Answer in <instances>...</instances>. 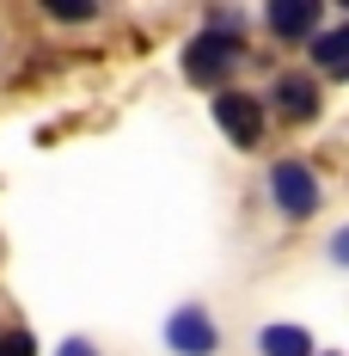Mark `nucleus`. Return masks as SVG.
Segmentation results:
<instances>
[{
    "label": "nucleus",
    "mask_w": 349,
    "mask_h": 356,
    "mask_svg": "<svg viewBox=\"0 0 349 356\" xmlns=\"http://www.w3.org/2000/svg\"><path fill=\"white\" fill-rule=\"evenodd\" d=\"M245 62V43L239 37H227V31H203V37H190V49H184V74L190 80H227V74Z\"/></svg>",
    "instance_id": "obj_1"
},
{
    "label": "nucleus",
    "mask_w": 349,
    "mask_h": 356,
    "mask_svg": "<svg viewBox=\"0 0 349 356\" xmlns=\"http://www.w3.org/2000/svg\"><path fill=\"white\" fill-rule=\"evenodd\" d=\"M270 197H276L282 215H313L318 209V178H313V166H300V160H276V172H270Z\"/></svg>",
    "instance_id": "obj_2"
},
{
    "label": "nucleus",
    "mask_w": 349,
    "mask_h": 356,
    "mask_svg": "<svg viewBox=\"0 0 349 356\" xmlns=\"http://www.w3.org/2000/svg\"><path fill=\"white\" fill-rule=\"evenodd\" d=\"M166 344H172L178 356H214L221 350V332H214V320L190 301V307H178L172 320H166Z\"/></svg>",
    "instance_id": "obj_3"
},
{
    "label": "nucleus",
    "mask_w": 349,
    "mask_h": 356,
    "mask_svg": "<svg viewBox=\"0 0 349 356\" xmlns=\"http://www.w3.org/2000/svg\"><path fill=\"white\" fill-rule=\"evenodd\" d=\"M214 123L233 136V147H257L264 142V105L251 92H221L214 99Z\"/></svg>",
    "instance_id": "obj_4"
},
{
    "label": "nucleus",
    "mask_w": 349,
    "mask_h": 356,
    "mask_svg": "<svg viewBox=\"0 0 349 356\" xmlns=\"http://www.w3.org/2000/svg\"><path fill=\"white\" fill-rule=\"evenodd\" d=\"M264 25L282 37V43H307L318 31V6L313 0H276L270 13H264Z\"/></svg>",
    "instance_id": "obj_5"
},
{
    "label": "nucleus",
    "mask_w": 349,
    "mask_h": 356,
    "mask_svg": "<svg viewBox=\"0 0 349 356\" xmlns=\"http://www.w3.org/2000/svg\"><path fill=\"white\" fill-rule=\"evenodd\" d=\"M257 350L264 356H313V332L307 325H264L257 332Z\"/></svg>",
    "instance_id": "obj_6"
},
{
    "label": "nucleus",
    "mask_w": 349,
    "mask_h": 356,
    "mask_svg": "<svg viewBox=\"0 0 349 356\" xmlns=\"http://www.w3.org/2000/svg\"><path fill=\"white\" fill-rule=\"evenodd\" d=\"M276 105L288 111V117H318V86L307 74H282L276 80Z\"/></svg>",
    "instance_id": "obj_7"
},
{
    "label": "nucleus",
    "mask_w": 349,
    "mask_h": 356,
    "mask_svg": "<svg viewBox=\"0 0 349 356\" xmlns=\"http://www.w3.org/2000/svg\"><path fill=\"white\" fill-rule=\"evenodd\" d=\"M313 62H318V68H331V74L349 68V25H331V31L313 37Z\"/></svg>",
    "instance_id": "obj_8"
},
{
    "label": "nucleus",
    "mask_w": 349,
    "mask_h": 356,
    "mask_svg": "<svg viewBox=\"0 0 349 356\" xmlns=\"http://www.w3.org/2000/svg\"><path fill=\"white\" fill-rule=\"evenodd\" d=\"M0 356H37L31 332H0Z\"/></svg>",
    "instance_id": "obj_9"
},
{
    "label": "nucleus",
    "mask_w": 349,
    "mask_h": 356,
    "mask_svg": "<svg viewBox=\"0 0 349 356\" xmlns=\"http://www.w3.org/2000/svg\"><path fill=\"white\" fill-rule=\"evenodd\" d=\"M49 19H68V25H86V19H99V6H49Z\"/></svg>",
    "instance_id": "obj_10"
},
{
    "label": "nucleus",
    "mask_w": 349,
    "mask_h": 356,
    "mask_svg": "<svg viewBox=\"0 0 349 356\" xmlns=\"http://www.w3.org/2000/svg\"><path fill=\"white\" fill-rule=\"evenodd\" d=\"M56 356H99V350H92L86 338H68V344H62V350H56Z\"/></svg>",
    "instance_id": "obj_11"
}]
</instances>
